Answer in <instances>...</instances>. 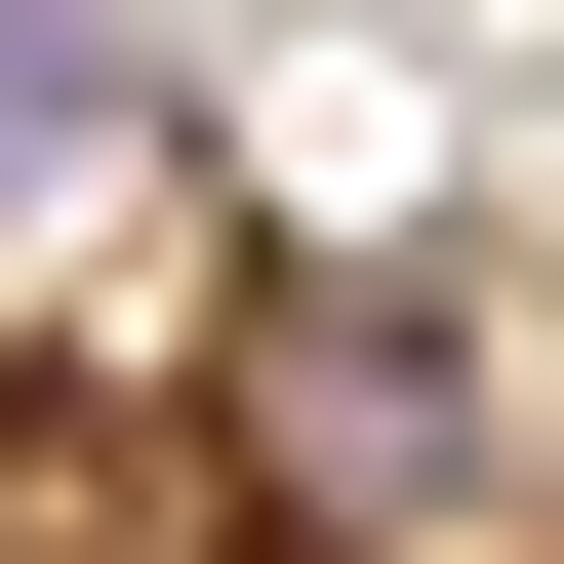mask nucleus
<instances>
[{"label": "nucleus", "instance_id": "1", "mask_svg": "<svg viewBox=\"0 0 564 564\" xmlns=\"http://www.w3.org/2000/svg\"><path fill=\"white\" fill-rule=\"evenodd\" d=\"M242 484H282V524H444V484H484V323L364 282V242H282L242 282Z\"/></svg>", "mask_w": 564, "mask_h": 564}, {"label": "nucleus", "instance_id": "2", "mask_svg": "<svg viewBox=\"0 0 564 564\" xmlns=\"http://www.w3.org/2000/svg\"><path fill=\"white\" fill-rule=\"evenodd\" d=\"M121 162V41H0V202H82Z\"/></svg>", "mask_w": 564, "mask_h": 564}]
</instances>
